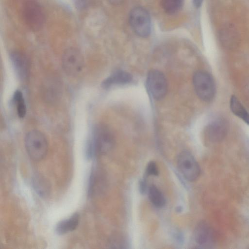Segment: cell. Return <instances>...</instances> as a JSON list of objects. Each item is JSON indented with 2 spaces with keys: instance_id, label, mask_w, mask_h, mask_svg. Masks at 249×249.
I'll return each mask as SVG.
<instances>
[{
  "instance_id": "6da1fadb",
  "label": "cell",
  "mask_w": 249,
  "mask_h": 249,
  "mask_svg": "<svg viewBox=\"0 0 249 249\" xmlns=\"http://www.w3.org/2000/svg\"><path fill=\"white\" fill-rule=\"evenodd\" d=\"M115 145L114 137L109 128L103 124L94 127L86 147V156L91 159L97 155L110 152Z\"/></svg>"
},
{
  "instance_id": "7a4b0ae2",
  "label": "cell",
  "mask_w": 249,
  "mask_h": 249,
  "mask_svg": "<svg viewBox=\"0 0 249 249\" xmlns=\"http://www.w3.org/2000/svg\"><path fill=\"white\" fill-rule=\"evenodd\" d=\"M193 84L195 92L203 101L210 102L214 98L216 87L213 76L207 71L198 70L193 77Z\"/></svg>"
},
{
  "instance_id": "3957f363",
  "label": "cell",
  "mask_w": 249,
  "mask_h": 249,
  "mask_svg": "<svg viewBox=\"0 0 249 249\" xmlns=\"http://www.w3.org/2000/svg\"><path fill=\"white\" fill-rule=\"evenodd\" d=\"M25 145L29 156L35 161L42 160L48 149L46 137L41 132L36 130L30 131L26 134Z\"/></svg>"
},
{
  "instance_id": "277c9868",
  "label": "cell",
  "mask_w": 249,
  "mask_h": 249,
  "mask_svg": "<svg viewBox=\"0 0 249 249\" xmlns=\"http://www.w3.org/2000/svg\"><path fill=\"white\" fill-rule=\"evenodd\" d=\"M129 22L134 32L139 36L146 37L151 30V21L148 12L142 7L132 9L129 15Z\"/></svg>"
},
{
  "instance_id": "5b68a950",
  "label": "cell",
  "mask_w": 249,
  "mask_h": 249,
  "mask_svg": "<svg viewBox=\"0 0 249 249\" xmlns=\"http://www.w3.org/2000/svg\"><path fill=\"white\" fill-rule=\"evenodd\" d=\"M23 17L27 26L33 31L41 29L45 21V16L40 4L34 0L27 1L23 8Z\"/></svg>"
},
{
  "instance_id": "8992f818",
  "label": "cell",
  "mask_w": 249,
  "mask_h": 249,
  "mask_svg": "<svg viewBox=\"0 0 249 249\" xmlns=\"http://www.w3.org/2000/svg\"><path fill=\"white\" fill-rule=\"evenodd\" d=\"M146 86L151 96L157 100L163 99L167 93L166 78L159 70H152L149 71L146 77Z\"/></svg>"
},
{
  "instance_id": "52a82bcc",
  "label": "cell",
  "mask_w": 249,
  "mask_h": 249,
  "mask_svg": "<svg viewBox=\"0 0 249 249\" xmlns=\"http://www.w3.org/2000/svg\"><path fill=\"white\" fill-rule=\"evenodd\" d=\"M177 165L182 176L189 181L196 180L200 174V167L192 154L183 151L178 156Z\"/></svg>"
},
{
  "instance_id": "ba28073f",
  "label": "cell",
  "mask_w": 249,
  "mask_h": 249,
  "mask_svg": "<svg viewBox=\"0 0 249 249\" xmlns=\"http://www.w3.org/2000/svg\"><path fill=\"white\" fill-rule=\"evenodd\" d=\"M63 68L66 73L71 76L79 74L84 67V59L76 49L71 48L64 53L62 58Z\"/></svg>"
},
{
  "instance_id": "9c48e42d",
  "label": "cell",
  "mask_w": 249,
  "mask_h": 249,
  "mask_svg": "<svg viewBox=\"0 0 249 249\" xmlns=\"http://www.w3.org/2000/svg\"><path fill=\"white\" fill-rule=\"evenodd\" d=\"M228 130V124L223 118H217L210 122L205 127V135L211 142L221 141L226 136Z\"/></svg>"
},
{
  "instance_id": "30bf717a",
  "label": "cell",
  "mask_w": 249,
  "mask_h": 249,
  "mask_svg": "<svg viewBox=\"0 0 249 249\" xmlns=\"http://www.w3.org/2000/svg\"><path fill=\"white\" fill-rule=\"evenodd\" d=\"M194 239L201 248H209L214 243V233L210 225L204 221L198 223L194 231Z\"/></svg>"
},
{
  "instance_id": "8fae6325",
  "label": "cell",
  "mask_w": 249,
  "mask_h": 249,
  "mask_svg": "<svg viewBox=\"0 0 249 249\" xmlns=\"http://www.w3.org/2000/svg\"><path fill=\"white\" fill-rule=\"evenodd\" d=\"M10 59L17 75L22 80L26 79L29 72V65L26 56L19 52H13Z\"/></svg>"
},
{
  "instance_id": "7c38bea8",
  "label": "cell",
  "mask_w": 249,
  "mask_h": 249,
  "mask_svg": "<svg viewBox=\"0 0 249 249\" xmlns=\"http://www.w3.org/2000/svg\"><path fill=\"white\" fill-rule=\"evenodd\" d=\"M133 80L132 75L127 71L117 70L106 78L102 83L103 88L107 89L114 86L129 84Z\"/></svg>"
},
{
  "instance_id": "4fadbf2b",
  "label": "cell",
  "mask_w": 249,
  "mask_h": 249,
  "mask_svg": "<svg viewBox=\"0 0 249 249\" xmlns=\"http://www.w3.org/2000/svg\"><path fill=\"white\" fill-rule=\"evenodd\" d=\"M80 216L78 213L73 214L69 218L60 221L55 228L56 232L63 235L76 229L79 222Z\"/></svg>"
},
{
  "instance_id": "5bb4252c",
  "label": "cell",
  "mask_w": 249,
  "mask_h": 249,
  "mask_svg": "<svg viewBox=\"0 0 249 249\" xmlns=\"http://www.w3.org/2000/svg\"><path fill=\"white\" fill-rule=\"evenodd\" d=\"M230 106L231 112L249 125V113L235 96L231 97Z\"/></svg>"
},
{
  "instance_id": "9a60e30c",
  "label": "cell",
  "mask_w": 249,
  "mask_h": 249,
  "mask_svg": "<svg viewBox=\"0 0 249 249\" xmlns=\"http://www.w3.org/2000/svg\"><path fill=\"white\" fill-rule=\"evenodd\" d=\"M32 183L35 191L43 197L49 195L50 185L46 179L41 175H36L33 178Z\"/></svg>"
},
{
  "instance_id": "2e32d148",
  "label": "cell",
  "mask_w": 249,
  "mask_h": 249,
  "mask_svg": "<svg viewBox=\"0 0 249 249\" xmlns=\"http://www.w3.org/2000/svg\"><path fill=\"white\" fill-rule=\"evenodd\" d=\"M44 86L43 92L48 101H55L59 94V85L56 80H50Z\"/></svg>"
},
{
  "instance_id": "e0dca14e",
  "label": "cell",
  "mask_w": 249,
  "mask_h": 249,
  "mask_svg": "<svg viewBox=\"0 0 249 249\" xmlns=\"http://www.w3.org/2000/svg\"><path fill=\"white\" fill-rule=\"evenodd\" d=\"M150 201L157 208H161L165 204V197L160 190L155 185L150 186L148 189Z\"/></svg>"
},
{
  "instance_id": "ac0fdd59",
  "label": "cell",
  "mask_w": 249,
  "mask_h": 249,
  "mask_svg": "<svg viewBox=\"0 0 249 249\" xmlns=\"http://www.w3.org/2000/svg\"><path fill=\"white\" fill-rule=\"evenodd\" d=\"M184 0H160L161 6L165 13L172 15L178 12L182 8Z\"/></svg>"
},
{
  "instance_id": "d6986e66",
  "label": "cell",
  "mask_w": 249,
  "mask_h": 249,
  "mask_svg": "<svg viewBox=\"0 0 249 249\" xmlns=\"http://www.w3.org/2000/svg\"><path fill=\"white\" fill-rule=\"evenodd\" d=\"M13 102L16 105L17 113L18 117L23 118L26 113V107L22 93L20 90H16L13 95Z\"/></svg>"
},
{
  "instance_id": "ffe728a7",
  "label": "cell",
  "mask_w": 249,
  "mask_h": 249,
  "mask_svg": "<svg viewBox=\"0 0 249 249\" xmlns=\"http://www.w3.org/2000/svg\"><path fill=\"white\" fill-rule=\"evenodd\" d=\"M94 0H72L75 7L78 10H82L89 7Z\"/></svg>"
},
{
  "instance_id": "44dd1931",
  "label": "cell",
  "mask_w": 249,
  "mask_h": 249,
  "mask_svg": "<svg viewBox=\"0 0 249 249\" xmlns=\"http://www.w3.org/2000/svg\"><path fill=\"white\" fill-rule=\"evenodd\" d=\"M146 174L150 176H158L159 170L155 162L153 161H150L146 168Z\"/></svg>"
},
{
  "instance_id": "7402d4cb",
  "label": "cell",
  "mask_w": 249,
  "mask_h": 249,
  "mask_svg": "<svg viewBox=\"0 0 249 249\" xmlns=\"http://www.w3.org/2000/svg\"><path fill=\"white\" fill-rule=\"evenodd\" d=\"M144 179L141 180L139 183V190L142 194H144L146 190V182Z\"/></svg>"
},
{
  "instance_id": "603a6c76",
  "label": "cell",
  "mask_w": 249,
  "mask_h": 249,
  "mask_svg": "<svg viewBox=\"0 0 249 249\" xmlns=\"http://www.w3.org/2000/svg\"><path fill=\"white\" fill-rule=\"evenodd\" d=\"M109 3L114 5H119L122 3L124 0H107Z\"/></svg>"
},
{
  "instance_id": "cb8c5ba5",
  "label": "cell",
  "mask_w": 249,
  "mask_h": 249,
  "mask_svg": "<svg viewBox=\"0 0 249 249\" xmlns=\"http://www.w3.org/2000/svg\"><path fill=\"white\" fill-rule=\"evenodd\" d=\"M194 5L196 7L199 8L201 6L203 0H192Z\"/></svg>"
}]
</instances>
